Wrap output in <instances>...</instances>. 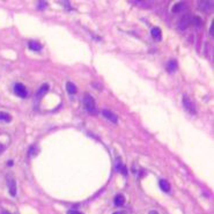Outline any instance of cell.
<instances>
[{
  "instance_id": "1",
  "label": "cell",
  "mask_w": 214,
  "mask_h": 214,
  "mask_svg": "<svg viewBox=\"0 0 214 214\" xmlns=\"http://www.w3.org/2000/svg\"><path fill=\"white\" fill-rule=\"evenodd\" d=\"M83 105H85L86 110L90 115H97V108H96L95 100L89 94H86L83 96Z\"/></svg>"
},
{
  "instance_id": "2",
  "label": "cell",
  "mask_w": 214,
  "mask_h": 214,
  "mask_svg": "<svg viewBox=\"0 0 214 214\" xmlns=\"http://www.w3.org/2000/svg\"><path fill=\"white\" fill-rule=\"evenodd\" d=\"M183 105H184L185 110H186L189 114H191V115H196L197 114L196 105L191 101V98L189 97L188 95H184V96H183Z\"/></svg>"
},
{
  "instance_id": "3",
  "label": "cell",
  "mask_w": 214,
  "mask_h": 214,
  "mask_svg": "<svg viewBox=\"0 0 214 214\" xmlns=\"http://www.w3.org/2000/svg\"><path fill=\"white\" fill-rule=\"evenodd\" d=\"M14 93L16 94L19 97L24 98L28 96V90H27L26 86L22 85V83H20V82H17V83L14 85Z\"/></svg>"
},
{
  "instance_id": "4",
  "label": "cell",
  "mask_w": 214,
  "mask_h": 214,
  "mask_svg": "<svg viewBox=\"0 0 214 214\" xmlns=\"http://www.w3.org/2000/svg\"><path fill=\"white\" fill-rule=\"evenodd\" d=\"M7 184H8V190H9V193H11L12 197L16 196V182L13 177H8L7 178Z\"/></svg>"
},
{
  "instance_id": "5",
  "label": "cell",
  "mask_w": 214,
  "mask_h": 214,
  "mask_svg": "<svg viewBox=\"0 0 214 214\" xmlns=\"http://www.w3.org/2000/svg\"><path fill=\"white\" fill-rule=\"evenodd\" d=\"M102 115H103L108 121H110L111 123H114V124H117V123H118V117H117L114 112L109 111V110H102Z\"/></svg>"
},
{
  "instance_id": "6",
  "label": "cell",
  "mask_w": 214,
  "mask_h": 214,
  "mask_svg": "<svg viewBox=\"0 0 214 214\" xmlns=\"http://www.w3.org/2000/svg\"><path fill=\"white\" fill-rule=\"evenodd\" d=\"M191 17L189 16V15H184V16L181 19V21H179L178 23V28L181 29V30H185V29L188 28V26L191 23Z\"/></svg>"
},
{
  "instance_id": "7",
  "label": "cell",
  "mask_w": 214,
  "mask_h": 214,
  "mask_svg": "<svg viewBox=\"0 0 214 214\" xmlns=\"http://www.w3.org/2000/svg\"><path fill=\"white\" fill-rule=\"evenodd\" d=\"M150 34L153 36V38L156 40H162V31L161 29L159 28V27H154V28H152L150 30Z\"/></svg>"
},
{
  "instance_id": "8",
  "label": "cell",
  "mask_w": 214,
  "mask_h": 214,
  "mask_svg": "<svg viewBox=\"0 0 214 214\" xmlns=\"http://www.w3.org/2000/svg\"><path fill=\"white\" fill-rule=\"evenodd\" d=\"M49 89H50V86H49L47 83H44V85H42V87H40V89H38V92L36 93V98H37V100H40V98L42 97V96H43V95H44V94H45V93L47 92Z\"/></svg>"
},
{
  "instance_id": "9",
  "label": "cell",
  "mask_w": 214,
  "mask_h": 214,
  "mask_svg": "<svg viewBox=\"0 0 214 214\" xmlns=\"http://www.w3.org/2000/svg\"><path fill=\"white\" fill-rule=\"evenodd\" d=\"M199 7L202 8V11L211 12L213 9V2H211V1H202V2L199 4Z\"/></svg>"
},
{
  "instance_id": "10",
  "label": "cell",
  "mask_w": 214,
  "mask_h": 214,
  "mask_svg": "<svg viewBox=\"0 0 214 214\" xmlns=\"http://www.w3.org/2000/svg\"><path fill=\"white\" fill-rule=\"evenodd\" d=\"M115 205L116 206H124L125 205V197L123 195H117L115 197Z\"/></svg>"
},
{
  "instance_id": "11",
  "label": "cell",
  "mask_w": 214,
  "mask_h": 214,
  "mask_svg": "<svg viewBox=\"0 0 214 214\" xmlns=\"http://www.w3.org/2000/svg\"><path fill=\"white\" fill-rule=\"evenodd\" d=\"M28 45H29V49L33 50V51H40V50H42V45H40V43L35 42V40H30Z\"/></svg>"
},
{
  "instance_id": "12",
  "label": "cell",
  "mask_w": 214,
  "mask_h": 214,
  "mask_svg": "<svg viewBox=\"0 0 214 214\" xmlns=\"http://www.w3.org/2000/svg\"><path fill=\"white\" fill-rule=\"evenodd\" d=\"M177 61L176 60H174V59H171V60H169L167 64V69L169 71V72H175L176 69H177Z\"/></svg>"
},
{
  "instance_id": "13",
  "label": "cell",
  "mask_w": 214,
  "mask_h": 214,
  "mask_svg": "<svg viewBox=\"0 0 214 214\" xmlns=\"http://www.w3.org/2000/svg\"><path fill=\"white\" fill-rule=\"evenodd\" d=\"M66 89H67L68 94H71V95H74V94H76V92H78L76 86H75L73 82H67V83H66Z\"/></svg>"
},
{
  "instance_id": "14",
  "label": "cell",
  "mask_w": 214,
  "mask_h": 214,
  "mask_svg": "<svg viewBox=\"0 0 214 214\" xmlns=\"http://www.w3.org/2000/svg\"><path fill=\"white\" fill-rule=\"evenodd\" d=\"M160 188H161V190L164 191V192H169V191H170V184H169V182L166 181V179H161V181H160Z\"/></svg>"
},
{
  "instance_id": "15",
  "label": "cell",
  "mask_w": 214,
  "mask_h": 214,
  "mask_svg": "<svg viewBox=\"0 0 214 214\" xmlns=\"http://www.w3.org/2000/svg\"><path fill=\"white\" fill-rule=\"evenodd\" d=\"M12 121L11 115H8L7 112H2L0 111V121H5V123H9Z\"/></svg>"
},
{
  "instance_id": "16",
  "label": "cell",
  "mask_w": 214,
  "mask_h": 214,
  "mask_svg": "<svg viewBox=\"0 0 214 214\" xmlns=\"http://www.w3.org/2000/svg\"><path fill=\"white\" fill-rule=\"evenodd\" d=\"M117 171H119V173L124 174V175H126V173H127L126 167H125L124 164H121V162H119V163H117Z\"/></svg>"
},
{
  "instance_id": "17",
  "label": "cell",
  "mask_w": 214,
  "mask_h": 214,
  "mask_svg": "<svg viewBox=\"0 0 214 214\" xmlns=\"http://www.w3.org/2000/svg\"><path fill=\"white\" fill-rule=\"evenodd\" d=\"M37 153H38V150H37V147H36V146H31L28 150V154L30 156H35Z\"/></svg>"
},
{
  "instance_id": "18",
  "label": "cell",
  "mask_w": 214,
  "mask_h": 214,
  "mask_svg": "<svg viewBox=\"0 0 214 214\" xmlns=\"http://www.w3.org/2000/svg\"><path fill=\"white\" fill-rule=\"evenodd\" d=\"M192 22L195 23V24H197V26H199V24L202 23V20H200L199 16H195V17H192Z\"/></svg>"
},
{
  "instance_id": "19",
  "label": "cell",
  "mask_w": 214,
  "mask_h": 214,
  "mask_svg": "<svg viewBox=\"0 0 214 214\" xmlns=\"http://www.w3.org/2000/svg\"><path fill=\"white\" fill-rule=\"evenodd\" d=\"M183 7V4H177V5H175L173 7V12L175 13V12H179V9Z\"/></svg>"
},
{
  "instance_id": "20",
  "label": "cell",
  "mask_w": 214,
  "mask_h": 214,
  "mask_svg": "<svg viewBox=\"0 0 214 214\" xmlns=\"http://www.w3.org/2000/svg\"><path fill=\"white\" fill-rule=\"evenodd\" d=\"M67 214H82V213L78 212V211H73V209H71V211H68V212H67Z\"/></svg>"
},
{
  "instance_id": "21",
  "label": "cell",
  "mask_w": 214,
  "mask_h": 214,
  "mask_svg": "<svg viewBox=\"0 0 214 214\" xmlns=\"http://www.w3.org/2000/svg\"><path fill=\"white\" fill-rule=\"evenodd\" d=\"M213 28H214V22H212V26H211V30H209V33H211V35H212V36H213V34H214Z\"/></svg>"
},
{
  "instance_id": "22",
  "label": "cell",
  "mask_w": 214,
  "mask_h": 214,
  "mask_svg": "<svg viewBox=\"0 0 214 214\" xmlns=\"http://www.w3.org/2000/svg\"><path fill=\"white\" fill-rule=\"evenodd\" d=\"M4 149H5V146H4V145L0 144V153H1V152H2Z\"/></svg>"
},
{
  "instance_id": "23",
  "label": "cell",
  "mask_w": 214,
  "mask_h": 214,
  "mask_svg": "<svg viewBox=\"0 0 214 214\" xmlns=\"http://www.w3.org/2000/svg\"><path fill=\"white\" fill-rule=\"evenodd\" d=\"M40 8H43V7H46V4H44V2H40Z\"/></svg>"
},
{
  "instance_id": "24",
  "label": "cell",
  "mask_w": 214,
  "mask_h": 214,
  "mask_svg": "<svg viewBox=\"0 0 214 214\" xmlns=\"http://www.w3.org/2000/svg\"><path fill=\"white\" fill-rule=\"evenodd\" d=\"M149 214H159V213H157V212H156V211H150V212H149Z\"/></svg>"
},
{
  "instance_id": "25",
  "label": "cell",
  "mask_w": 214,
  "mask_h": 214,
  "mask_svg": "<svg viewBox=\"0 0 214 214\" xmlns=\"http://www.w3.org/2000/svg\"><path fill=\"white\" fill-rule=\"evenodd\" d=\"M115 214H125V212H116Z\"/></svg>"
},
{
  "instance_id": "26",
  "label": "cell",
  "mask_w": 214,
  "mask_h": 214,
  "mask_svg": "<svg viewBox=\"0 0 214 214\" xmlns=\"http://www.w3.org/2000/svg\"><path fill=\"white\" fill-rule=\"evenodd\" d=\"M2 214H11V213H8V212H2Z\"/></svg>"
}]
</instances>
